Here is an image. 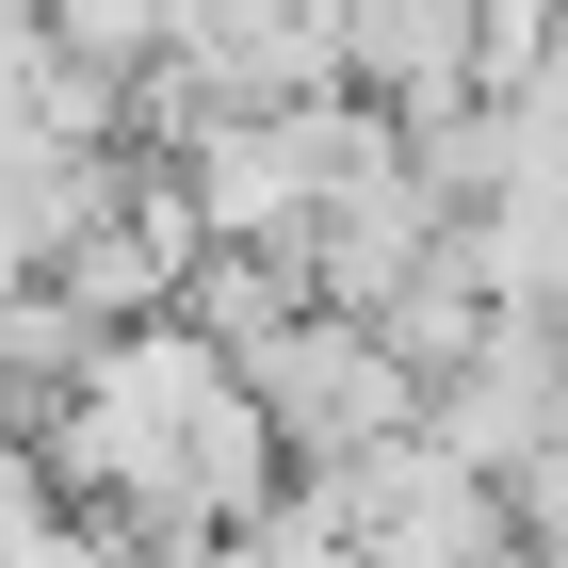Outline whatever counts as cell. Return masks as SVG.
Instances as JSON below:
<instances>
[{"mask_svg":"<svg viewBox=\"0 0 568 568\" xmlns=\"http://www.w3.org/2000/svg\"><path fill=\"white\" fill-rule=\"evenodd\" d=\"M33 438L65 455V487H82L98 520H131V536H195V520H244V504L293 487V438H276L261 374H244L195 308L114 325Z\"/></svg>","mask_w":568,"mask_h":568,"instance_id":"6da1fadb","label":"cell"},{"mask_svg":"<svg viewBox=\"0 0 568 568\" xmlns=\"http://www.w3.org/2000/svg\"><path fill=\"white\" fill-rule=\"evenodd\" d=\"M244 374H261L276 438H293V471H342V455H374V438H406V423L438 406V374L374 325V308H308L293 342H261Z\"/></svg>","mask_w":568,"mask_h":568,"instance_id":"7a4b0ae2","label":"cell"},{"mask_svg":"<svg viewBox=\"0 0 568 568\" xmlns=\"http://www.w3.org/2000/svg\"><path fill=\"white\" fill-rule=\"evenodd\" d=\"M0 33H49V0H0Z\"/></svg>","mask_w":568,"mask_h":568,"instance_id":"5b68a950","label":"cell"},{"mask_svg":"<svg viewBox=\"0 0 568 568\" xmlns=\"http://www.w3.org/2000/svg\"><path fill=\"white\" fill-rule=\"evenodd\" d=\"M49 33L82 49V65H114V82H146V65H179L195 0H49Z\"/></svg>","mask_w":568,"mask_h":568,"instance_id":"277c9868","label":"cell"},{"mask_svg":"<svg viewBox=\"0 0 568 568\" xmlns=\"http://www.w3.org/2000/svg\"><path fill=\"white\" fill-rule=\"evenodd\" d=\"M325 33H342V98H374L390 131L487 98V0H325Z\"/></svg>","mask_w":568,"mask_h":568,"instance_id":"3957f363","label":"cell"}]
</instances>
